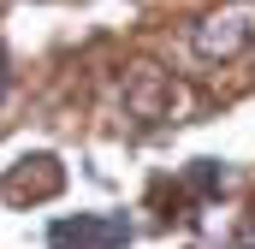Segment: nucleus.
I'll list each match as a JSON object with an SVG mask.
<instances>
[{
	"mask_svg": "<svg viewBox=\"0 0 255 249\" xmlns=\"http://www.w3.org/2000/svg\"><path fill=\"white\" fill-rule=\"evenodd\" d=\"M130 244V226L119 214H77V220H54L48 249H119Z\"/></svg>",
	"mask_w": 255,
	"mask_h": 249,
	"instance_id": "f257e3e1",
	"label": "nucleus"
},
{
	"mask_svg": "<svg viewBox=\"0 0 255 249\" xmlns=\"http://www.w3.org/2000/svg\"><path fill=\"white\" fill-rule=\"evenodd\" d=\"M0 95H6V60H0Z\"/></svg>",
	"mask_w": 255,
	"mask_h": 249,
	"instance_id": "f03ea898",
	"label": "nucleus"
}]
</instances>
